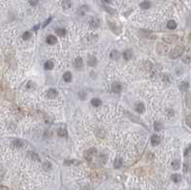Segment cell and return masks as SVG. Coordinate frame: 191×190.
Listing matches in <instances>:
<instances>
[{
    "mask_svg": "<svg viewBox=\"0 0 191 190\" xmlns=\"http://www.w3.org/2000/svg\"><path fill=\"white\" fill-rule=\"evenodd\" d=\"M185 51H186V48H185L184 46L177 45V46H175L174 48L169 52V57L171 59H175V58L179 57L180 55H182V54H184Z\"/></svg>",
    "mask_w": 191,
    "mask_h": 190,
    "instance_id": "cell-1",
    "label": "cell"
},
{
    "mask_svg": "<svg viewBox=\"0 0 191 190\" xmlns=\"http://www.w3.org/2000/svg\"><path fill=\"white\" fill-rule=\"evenodd\" d=\"M157 52L160 55H164V54H167L169 53V46L166 45V44H162L159 43L157 45Z\"/></svg>",
    "mask_w": 191,
    "mask_h": 190,
    "instance_id": "cell-2",
    "label": "cell"
},
{
    "mask_svg": "<svg viewBox=\"0 0 191 190\" xmlns=\"http://www.w3.org/2000/svg\"><path fill=\"white\" fill-rule=\"evenodd\" d=\"M98 36L97 34H88L82 39V42L84 44H93L98 40Z\"/></svg>",
    "mask_w": 191,
    "mask_h": 190,
    "instance_id": "cell-3",
    "label": "cell"
},
{
    "mask_svg": "<svg viewBox=\"0 0 191 190\" xmlns=\"http://www.w3.org/2000/svg\"><path fill=\"white\" fill-rule=\"evenodd\" d=\"M96 153H97V149L96 148H90V149H88L87 151L84 153V158L87 160L88 162H91L93 160V157L95 156Z\"/></svg>",
    "mask_w": 191,
    "mask_h": 190,
    "instance_id": "cell-4",
    "label": "cell"
},
{
    "mask_svg": "<svg viewBox=\"0 0 191 190\" xmlns=\"http://www.w3.org/2000/svg\"><path fill=\"white\" fill-rule=\"evenodd\" d=\"M178 38L179 36L178 35H176V34H170V35H164L163 39H164V41L165 43L167 44H172L176 42L177 40H178Z\"/></svg>",
    "mask_w": 191,
    "mask_h": 190,
    "instance_id": "cell-5",
    "label": "cell"
},
{
    "mask_svg": "<svg viewBox=\"0 0 191 190\" xmlns=\"http://www.w3.org/2000/svg\"><path fill=\"white\" fill-rule=\"evenodd\" d=\"M126 115H127V116H128V118H129V119H130L132 121H134L135 123H139V124H141V125H142V126H144L143 122H142V120H141L140 118L136 117L135 115L131 114V113H129V112H126Z\"/></svg>",
    "mask_w": 191,
    "mask_h": 190,
    "instance_id": "cell-6",
    "label": "cell"
},
{
    "mask_svg": "<svg viewBox=\"0 0 191 190\" xmlns=\"http://www.w3.org/2000/svg\"><path fill=\"white\" fill-rule=\"evenodd\" d=\"M121 90H122V86H121V84H120V82H115L113 83V85H112V91L116 94H120L121 92Z\"/></svg>",
    "mask_w": 191,
    "mask_h": 190,
    "instance_id": "cell-7",
    "label": "cell"
},
{
    "mask_svg": "<svg viewBox=\"0 0 191 190\" xmlns=\"http://www.w3.org/2000/svg\"><path fill=\"white\" fill-rule=\"evenodd\" d=\"M82 65H83V60H82L81 57H76V59L74 60V67L76 68V69H81L82 68Z\"/></svg>",
    "mask_w": 191,
    "mask_h": 190,
    "instance_id": "cell-8",
    "label": "cell"
},
{
    "mask_svg": "<svg viewBox=\"0 0 191 190\" xmlns=\"http://www.w3.org/2000/svg\"><path fill=\"white\" fill-rule=\"evenodd\" d=\"M89 24H90V26L92 28H98L99 27V24H100V21H99V19L97 18V17H93V18H91V20L89 21Z\"/></svg>",
    "mask_w": 191,
    "mask_h": 190,
    "instance_id": "cell-9",
    "label": "cell"
},
{
    "mask_svg": "<svg viewBox=\"0 0 191 190\" xmlns=\"http://www.w3.org/2000/svg\"><path fill=\"white\" fill-rule=\"evenodd\" d=\"M46 95H47V97L51 99H53V98H56V96H57V91L55 90V89H53V88H51L49 89L47 92H46Z\"/></svg>",
    "mask_w": 191,
    "mask_h": 190,
    "instance_id": "cell-10",
    "label": "cell"
},
{
    "mask_svg": "<svg viewBox=\"0 0 191 190\" xmlns=\"http://www.w3.org/2000/svg\"><path fill=\"white\" fill-rule=\"evenodd\" d=\"M135 109L136 111L139 113V114H142L145 111V107H144V104L142 103V102H138L136 103V106H135Z\"/></svg>",
    "mask_w": 191,
    "mask_h": 190,
    "instance_id": "cell-11",
    "label": "cell"
},
{
    "mask_svg": "<svg viewBox=\"0 0 191 190\" xmlns=\"http://www.w3.org/2000/svg\"><path fill=\"white\" fill-rule=\"evenodd\" d=\"M97 62H98L97 57H96V56H94V55L89 56V58H88V60H87V64L89 66H91V67H94V66L97 65Z\"/></svg>",
    "mask_w": 191,
    "mask_h": 190,
    "instance_id": "cell-12",
    "label": "cell"
},
{
    "mask_svg": "<svg viewBox=\"0 0 191 190\" xmlns=\"http://www.w3.org/2000/svg\"><path fill=\"white\" fill-rule=\"evenodd\" d=\"M151 143L152 145L156 146V145H159L161 143V138L158 136V135H153L152 138H151Z\"/></svg>",
    "mask_w": 191,
    "mask_h": 190,
    "instance_id": "cell-13",
    "label": "cell"
},
{
    "mask_svg": "<svg viewBox=\"0 0 191 190\" xmlns=\"http://www.w3.org/2000/svg\"><path fill=\"white\" fill-rule=\"evenodd\" d=\"M120 54L119 51H117V50L111 51V53H110V57H111L113 60H118L119 58H120Z\"/></svg>",
    "mask_w": 191,
    "mask_h": 190,
    "instance_id": "cell-14",
    "label": "cell"
},
{
    "mask_svg": "<svg viewBox=\"0 0 191 190\" xmlns=\"http://www.w3.org/2000/svg\"><path fill=\"white\" fill-rule=\"evenodd\" d=\"M28 156L30 157V159H32L34 162H40V159H39V156H38L36 153L32 152V151H29L28 152Z\"/></svg>",
    "mask_w": 191,
    "mask_h": 190,
    "instance_id": "cell-15",
    "label": "cell"
},
{
    "mask_svg": "<svg viewBox=\"0 0 191 190\" xmlns=\"http://www.w3.org/2000/svg\"><path fill=\"white\" fill-rule=\"evenodd\" d=\"M108 24H109L111 30H112L115 33H120V29L118 28V26H117V24H116V23H114V22H112V21H108Z\"/></svg>",
    "mask_w": 191,
    "mask_h": 190,
    "instance_id": "cell-16",
    "label": "cell"
},
{
    "mask_svg": "<svg viewBox=\"0 0 191 190\" xmlns=\"http://www.w3.org/2000/svg\"><path fill=\"white\" fill-rule=\"evenodd\" d=\"M12 145L14 147H16V148H21V147L24 146V142L19 139H15L14 141H12Z\"/></svg>",
    "mask_w": 191,
    "mask_h": 190,
    "instance_id": "cell-17",
    "label": "cell"
},
{
    "mask_svg": "<svg viewBox=\"0 0 191 190\" xmlns=\"http://www.w3.org/2000/svg\"><path fill=\"white\" fill-rule=\"evenodd\" d=\"M46 41H47V43L50 44V45H54V44L56 42V37H55V35H52V34H50L47 36V39H46Z\"/></svg>",
    "mask_w": 191,
    "mask_h": 190,
    "instance_id": "cell-18",
    "label": "cell"
},
{
    "mask_svg": "<svg viewBox=\"0 0 191 190\" xmlns=\"http://www.w3.org/2000/svg\"><path fill=\"white\" fill-rule=\"evenodd\" d=\"M132 51L131 50H126V51H124L123 52V58L125 60H129V59H131V57H132Z\"/></svg>",
    "mask_w": 191,
    "mask_h": 190,
    "instance_id": "cell-19",
    "label": "cell"
},
{
    "mask_svg": "<svg viewBox=\"0 0 191 190\" xmlns=\"http://www.w3.org/2000/svg\"><path fill=\"white\" fill-rule=\"evenodd\" d=\"M140 7L142 8V9H143V10H147V9H149L150 7H151V3L149 2V1H143V2H142L141 4H140Z\"/></svg>",
    "mask_w": 191,
    "mask_h": 190,
    "instance_id": "cell-20",
    "label": "cell"
},
{
    "mask_svg": "<svg viewBox=\"0 0 191 190\" xmlns=\"http://www.w3.org/2000/svg\"><path fill=\"white\" fill-rule=\"evenodd\" d=\"M63 79L66 82H70L72 80V74L70 72H66L63 75Z\"/></svg>",
    "mask_w": 191,
    "mask_h": 190,
    "instance_id": "cell-21",
    "label": "cell"
},
{
    "mask_svg": "<svg viewBox=\"0 0 191 190\" xmlns=\"http://www.w3.org/2000/svg\"><path fill=\"white\" fill-rule=\"evenodd\" d=\"M91 103H92V105L93 106H95V107H98V106H100L101 105V100L99 99V98H93L92 100H91Z\"/></svg>",
    "mask_w": 191,
    "mask_h": 190,
    "instance_id": "cell-22",
    "label": "cell"
},
{
    "mask_svg": "<svg viewBox=\"0 0 191 190\" xmlns=\"http://www.w3.org/2000/svg\"><path fill=\"white\" fill-rule=\"evenodd\" d=\"M44 68H45L46 70H53V68H54V63H53L52 61L48 60L47 62H45V64H44Z\"/></svg>",
    "mask_w": 191,
    "mask_h": 190,
    "instance_id": "cell-23",
    "label": "cell"
},
{
    "mask_svg": "<svg viewBox=\"0 0 191 190\" xmlns=\"http://www.w3.org/2000/svg\"><path fill=\"white\" fill-rule=\"evenodd\" d=\"M167 28L170 29V30H174V29L177 28V23L174 20H169L168 23H167Z\"/></svg>",
    "mask_w": 191,
    "mask_h": 190,
    "instance_id": "cell-24",
    "label": "cell"
},
{
    "mask_svg": "<svg viewBox=\"0 0 191 190\" xmlns=\"http://www.w3.org/2000/svg\"><path fill=\"white\" fill-rule=\"evenodd\" d=\"M171 180H172L174 183H179V182H181V180H182V177H181L180 174H174V175L171 176Z\"/></svg>",
    "mask_w": 191,
    "mask_h": 190,
    "instance_id": "cell-25",
    "label": "cell"
},
{
    "mask_svg": "<svg viewBox=\"0 0 191 190\" xmlns=\"http://www.w3.org/2000/svg\"><path fill=\"white\" fill-rule=\"evenodd\" d=\"M42 167H43L45 171H49V170L52 169V164H51L50 162H44L43 164H42Z\"/></svg>",
    "mask_w": 191,
    "mask_h": 190,
    "instance_id": "cell-26",
    "label": "cell"
},
{
    "mask_svg": "<svg viewBox=\"0 0 191 190\" xmlns=\"http://www.w3.org/2000/svg\"><path fill=\"white\" fill-rule=\"evenodd\" d=\"M71 1L70 0H63L62 1V7L65 9V10H67V9H69V8H71Z\"/></svg>",
    "mask_w": 191,
    "mask_h": 190,
    "instance_id": "cell-27",
    "label": "cell"
},
{
    "mask_svg": "<svg viewBox=\"0 0 191 190\" xmlns=\"http://www.w3.org/2000/svg\"><path fill=\"white\" fill-rule=\"evenodd\" d=\"M88 11V7L87 6H82L81 8L77 11V13L79 14V15H84L85 14V12Z\"/></svg>",
    "mask_w": 191,
    "mask_h": 190,
    "instance_id": "cell-28",
    "label": "cell"
},
{
    "mask_svg": "<svg viewBox=\"0 0 191 190\" xmlns=\"http://www.w3.org/2000/svg\"><path fill=\"white\" fill-rule=\"evenodd\" d=\"M121 165H122V160H121V159H118V160H116V161H115L114 167L116 169L120 168V167H121Z\"/></svg>",
    "mask_w": 191,
    "mask_h": 190,
    "instance_id": "cell-29",
    "label": "cell"
},
{
    "mask_svg": "<svg viewBox=\"0 0 191 190\" xmlns=\"http://www.w3.org/2000/svg\"><path fill=\"white\" fill-rule=\"evenodd\" d=\"M55 32H56V33H57L59 36H64L66 34V30L65 29H62V28H57V29L55 30Z\"/></svg>",
    "mask_w": 191,
    "mask_h": 190,
    "instance_id": "cell-30",
    "label": "cell"
},
{
    "mask_svg": "<svg viewBox=\"0 0 191 190\" xmlns=\"http://www.w3.org/2000/svg\"><path fill=\"white\" fill-rule=\"evenodd\" d=\"M57 135L59 137H62V138H66L67 137V131H66V129H62V128H60L59 130L57 131Z\"/></svg>",
    "mask_w": 191,
    "mask_h": 190,
    "instance_id": "cell-31",
    "label": "cell"
},
{
    "mask_svg": "<svg viewBox=\"0 0 191 190\" xmlns=\"http://www.w3.org/2000/svg\"><path fill=\"white\" fill-rule=\"evenodd\" d=\"M163 128V124L160 121H155L154 122V129L155 131H161Z\"/></svg>",
    "mask_w": 191,
    "mask_h": 190,
    "instance_id": "cell-32",
    "label": "cell"
},
{
    "mask_svg": "<svg viewBox=\"0 0 191 190\" xmlns=\"http://www.w3.org/2000/svg\"><path fill=\"white\" fill-rule=\"evenodd\" d=\"M190 101H191V98H190V93H187L186 95V103L187 108H190Z\"/></svg>",
    "mask_w": 191,
    "mask_h": 190,
    "instance_id": "cell-33",
    "label": "cell"
},
{
    "mask_svg": "<svg viewBox=\"0 0 191 190\" xmlns=\"http://www.w3.org/2000/svg\"><path fill=\"white\" fill-rule=\"evenodd\" d=\"M188 87H189V83H188V82H183V83L181 84L180 88L183 92H185V91H186V90L188 89Z\"/></svg>",
    "mask_w": 191,
    "mask_h": 190,
    "instance_id": "cell-34",
    "label": "cell"
},
{
    "mask_svg": "<svg viewBox=\"0 0 191 190\" xmlns=\"http://www.w3.org/2000/svg\"><path fill=\"white\" fill-rule=\"evenodd\" d=\"M172 167H173L174 170H178V169L180 168V161H179V160L174 161V162L172 163Z\"/></svg>",
    "mask_w": 191,
    "mask_h": 190,
    "instance_id": "cell-35",
    "label": "cell"
},
{
    "mask_svg": "<svg viewBox=\"0 0 191 190\" xmlns=\"http://www.w3.org/2000/svg\"><path fill=\"white\" fill-rule=\"evenodd\" d=\"M32 36V33H30V32H25V33H23V35H22V38L24 39V40H28V39H30Z\"/></svg>",
    "mask_w": 191,
    "mask_h": 190,
    "instance_id": "cell-36",
    "label": "cell"
},
{
    "mask_svg": "<svg viewBox=\"0 0 191 190\" xmlns=\"http://www.w3.org/2000/svg\"><path fill=\"white\" fill-rule=\"evenodd\" d=\"M104 8H105V10H106V11H109L110 14H117V11L113 10L112 8H109V7H104Z\"/></svg>",
    "mask_w": 191,
    "mask_h": 190,
    "instance_id": "cell-37",
    "label": "cell"
},
{
    "mask_svg": "<svg viewBox=\"0 0 191 190\" xmlns=\"http://www.w3.org/2000/svg\"><path fill=\"white\" fill-rule=\"evenodd\" d=\"M163 80H164L165 83H169L170 82V78H169V76H167V75H163Z\"/></svg>",
    "mask_w": 191,
    "mask_h": 190,
    "instance_id": "cell-38",
    "label": "cell"
},
{
    "mask_svg": "<svg viewBox=\"0 0 191 190\" xmlns=\"http://www.w3.org/2000/svg\"><path fill=\"white\" fill-rule=\"evenodd\" d=\"M183 60H184V61H185V62H186V63H187V64H188V63H190V55H189V54H187V55H186V56H185V57H184V58H183Z\"/></svg>",
    "mask_w": 191,
    "mask_h": 190,
    "instance_id": "cell-39",
    "label": "cell"
},
{
    "mask_svg": "<svg viewBox=\"0 0 191 190\" xmlns=\"http://www.w3.org/2000/svg\"><path fill=\"white\" fill-rule=\"evenodd\" d=\"M186 124L188 125V126H190V124H191V117H190V115H187V116H186Z\"/></svg>",
    "mask_w": 191,
    "mask_h": 190,
    "instance_id": "cell-40",
    "label": "cell"
},
{
    "mask_svg": "<svg viewBox=\"0 0 191 190\" xmlns=\"http://www.w3.org/2000/svg\"><path fill=\"white\" fill-rule=\"evenodd\" d=\"M78 96H79V98H80L81 100H84L86 98V94L84 92H79L78 93Z\"/></svg>",
    "mask_w": 191,
    "mask_h": 190,
    "instance_id": "cell-41",
    "label": "cell"
},
{
    "mask_svg": "<svg viewBox=\"0 0 191 190\" xmlns=\"http://www.w3.org/2000/svg\"><path fill=\"white\" fill-rule=\"evenodd\" d=\"M166 113L168 115V117H173V116H174V111H173L172 109H168V110L166 111Z\"/></svg>",
    "mask_w": 191,
    "mask_h": 190,
    "instance_id": "cell-42",
    "label": "cell"
},
{
    "mask_svg": "<svg viewBox=\"0 0 191 190\" xmlns=\"http://www.w3.org/2000/svg\"><path fill=\"white\" fill-rule=\"evenodd\" d=\"M29 2H30V4L32 6H36L38 3V0H30Z\"/></svg>",
    "mask_w": 191,
    "mask_h": 190,
    "instance_id": "cell-43",
    "label": "cell"
},
{
    "mask_svg": "<svg viewBox=\"0 0 191 190\" xmlns=\"http://www.w3.org/2000/svg\"><path fill=\"white\" fill-rule=\"evenodd\" d=\"M189 153H190V148L187 147L186 149V151H185V157H188V156H189Z\"/></svg>",
    "mask_w": 191,
    "mask_h": 190,
    "instance_id": "cell-44",
    "label": "cell"
},
{
    "mask_svg": "<svg viewBox=\"0 0 191 190\" xmlns=\"http://www.w3.org/2000/svg\"><path fill=\"white\" fill-rule=\"evenodd\" d=\"M51 20H52V17H49V18H48V19H47V20L45 21V23L43 24V28H44V27H46V26H47V25L49 24L50 22H51Z\"/></svg>",
    "mask_w": 191,
    "mask_h": 190,
    "instance_id": "cell-45",
    "label": "cell"
},
{
    "mask_svg": "<svg viewBox=\"0 0 191 190\" xmlns=\"http://www.w3.org/2000/svg\"><path fill=\"white\" fill-rule=\"evenodd\" d=\"M187 171H188V163H186L185 164H184V172H185V173H186Z\"/></svg>",
    "mask_w": 191,
    "mask_h": 190,
    "instance_id": "cell-46",
    "label": "cell"
},
{
    "mask_svg": "<svg viewBox=\"0 0 191 190\" xmlns=\"http://www.w3.org/2000/svg\"><path fill=\"white\" fill-rule=\"evenodd\" d=\"M0 190H9V188L5 185H0Z\"/></svg>",
    "mask_w": 191,
    "mask_h": 190,
    "instance_id": "cell-47",
    "label": "cell"
},
{
    "mask_svg": "<svg viewBox=\"0 0 191 190\" xmlns=\"http://www.w3.org/2000/svg\"><path fill=\"white\" fill-rule=\"evenodd\" d=\"M38 28H39V25H37V26H35V27L33 28V30H34V31H37Z\"/></svg>",
    "mask_w": 191,
    "mask_h": 190,
    "instance_id": "cell-48",
    "label": "cell"
},
{
    "mask_svg": "<svg viewBox=\"0 0 191 190\" xmlns=\"http://www.w3.org/2000/svg\"><path fill=\"white\" fill-rule=\"evenodd\" d=\"M104 2H106V3H110V2H112V0H103Z\"/></svg>",
    "mask_w": 191,
    "mask_h": 190,
    "instance_id": "cell-49",
    "label": "cell"
},
{
    "mask_svg": "<svg viewBox=\"0 0 191 190\" xmlns=\"http://www.w3.org/2000/svg\"><path fill=\"white\" fill-rule=\"evenodd\" d=\"M134 190H138V189H134Z\"/></svg>",
    "mask_w": 191,
    "mask_h": 190,
    "instance_id": "cell-50",
    "label": "cell"
}]
</instances>
